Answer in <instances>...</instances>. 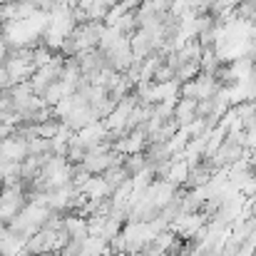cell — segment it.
Masks as SVG:
<instances>
[{
    "mask_svg": "<svg viewBox=\"0 0 256 256\" xmlns=\"http://www.w3.org/2000/svg\"><path fill=\"white\" fill-rule=\"evenodd\" d=\"M196 107H199V100H192V97H179V100H176L174 120L179 122V127L196 120Z\"/></svg>",
    "mask_w": 256,
    "mask_h": 256,
    "instance_id": "3957f363",
    "label": "cell"
},
{
    "mask_svg": "<svg viewBox=\"0 0 256 256\" xmlns=\"http://www.w3.org/2000/svg\"><path fill=\"white\" fill-rule=\"evenodd\" d=\"M0 35L10 48H35L38 42H42V35L28 20H8Z\"/></svg>",
    "mask_w": 256,
    "mask_h": 256,
    "instance_id": "6da1fadb",
    "label": "cell"
},
{
    "mask_svg": "<svg viewBox=\"0 0 256 256\" xmlns=\"http://www.w3.org/2000/svg\"><path fill=\"white\" fill-rule=\"evenodd\" d=\"M202 75V65L196 62V60H189V62H184L179 70H176V80L179 82H189V80H194V78H199Z\"/></svg>",
    "mask_w": 256,
    "mask_h": 256,
    "instance_id": "277c9868",
    "label": "cell"
},
{
    "mask_svg": "<svg viewBox=\"0 0 256 256\" xmlns=\"http://www.w3.org/2000/svg\"><path fill=\"white\" fill-rule=\"evenodd\" d=\"M5 68H8V75H10V82L18 85V82H28L32 75H35V62L32 60H25V58H15L10 55L5 60Z\"/></svg>",
    "mask_w": 256,
    "mask_h": 256,
    "instance_id": "7a4b0ae2",
    "label": "cell"
},
{
    "mask_svg": "<svg viewBox=\"0 0 256 256\" xmlns=\"http://www.w3.org/2000/svg\"><path fill=\"white\" fill-rule=\"evenodd\" d=\"M12 82H10V75H8V68L5 62H0V90H10Z\"/></svg>",
    "mask_w": 256,
    "mask_h": 256,
    "instance_id": "5b68a950",
    "label": "cell"
},
{
    "mask_svg": "<svg viewBox=\"0 0 256 256\" xmlns=\"http://www.w3.org/2000/svg\"><path fill=\"white\" fill-rule=\"evenodd\" d=\"M0 92H2V90H0Z\"/></svg>",
    "mask_w": 256,
    "mask_h": 256,
    "instance_id": "8992f818",
    "label": "cell"
}]
</instances>
